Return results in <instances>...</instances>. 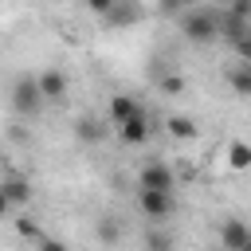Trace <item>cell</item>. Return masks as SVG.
I'll return each mask as SVG.
<instances>
[{
  "mask_svg": "<svg viewBox=\"0 0 251 251\" xmlns=\"http://www.w3.org/2000/svg\"><path fill=\"white\" fill-rule=\"evenodd\" d=\"M98 239H102V243H114V239H118V224H114L110 216L98 220Z\"/></svg>",
  "mask_w": 251,
  "mask_h": 251,
  "instance_id": "2e32d148",
  "label": "cell"
},
{
  "mask_svg": "<svg viewBox=\"0 0 251 251\" xmlns=\"http://www.w3.org/2000/svg\"><path fill=\"white\" fill-rule=\"evenodd\" d=\"M75 133H78L82 141H102V137L110 133V126H102L98 118H78V126H75Z\"/></svg>",
  "mask_w": 251,
  "mask_h": 251,
  "instance_id": "7c38bea8",
  "label": "cell"
},
{
  "mask_svg": "<svg viewBox=\"0 0 251 251\" xmlns=\"http://www.w3.org/2000/svg\"><path fill=\"white\" fill-rule=\"evenodd\" d=\"M137 114H145V110H141V102L133 94H114L110 98V126H122V122H129Z\"/></svg>",
  "mask_w": 251,
  "mask_h": 251,
  "instance_id": "52a82bcc",
  "label": "cell"
},
{
  "mask_svg": "<svg viewBox=\"0 0 251 251\" xmlns=\"http://www.w3.org/2000/svg\"><path fill=\"white\" fill-rule=\"evenodd\" d=\"M161 8H165V12H176V8H180V0H161Z\"/></svg>",
  "mask_w": 251,
  "mask_h": 251,
  "instance_id": "cb8c5ba5",
  "label": "cell"
},
{
  "mask_svg": "<svg viewBox=\"0 0 251 251\" xmlns=\"http://www.w3.org/2000/svg\"><path fill=\"white\" fill-rule=\"evenodd\" d=\"M227 161H231V169H251V145L247 141H231L227 145Z\"/></svg>",
  "mask_w": 251,
  "mask_h": 251,
  "instance_id": "4fadbf2b",
  "label": "cell"
},
{
  "mask_svg": "<svg viewBox=\"0 0 251 251\" xmlns=\"http://www.w3.org/2000/svg\"><path fill=\"white\" fill-rule=\"evenodd\" d=\"M180 31L188 43H216L220 39V12L216 8H184L180 12Z\"/></svg>",
  "mask_w": 251,
  "mask_h": 251,
  "instance_id": "6da1fadb",
  "label": "cell"
},
{
  "mask_svg": "<svg viewBox=\"0 0 251 251\" xmlns=\"http://www.w3.org/2000/svg\"><path fill=\"white\" fill-rule=\"evenodd\" d=\"M137 208L145 212V220L165 224V220L176 212V192H149V188H137Z\"/></svg>",
  "mask_w": 251,
  "mask_h": 251,
  "instance_id": "277c9868",
  "label": "cell"
},
{
  "mask_svg": "<svg viewBox=\"0 0 251 251\" xmlns=\"http://www.w3.org/2000/svg\"><path fill=\"white\" fill-rule=\"evenodd\" d=\"M12 110H16V114H24V118H35V114L43 110V90H39V78L20 75V78L12 82Z\"/></svg>",
  "mask_w": 251,
  "mask_h": 251,
  "instance_id": "7a4b0ae2",
  "label": "cell"
},
{
  "mask_svg": "<svg viewBox=\"0 0 251 251\" xmlns=\"http://www.w3.org/2000/svg\"><path fill=\"white\" fill-rule=\"evenodd\" d=\"M82 4H86V8L94 12V16H106V12H110V8L118 4V0H82Z\"/></svg>",
  "mask_w": 251,
  "mask_h": 251,
  "instance_id": "44dd1931",
  "label": "cell"
},
{
  "mask_svg": "<svg viewBox=\"0 0 251 251\" xmlns=\"http://www.w3.org/2000/svg\"><path fill=\"white\" fill-rule=\"evenodd\" d=\"M169 133L173 137H196V122L192 118H169Z\"/></svg>",
  "mask_w": 251,
  "mask_h": 251,
  "instance_id": "9a60e30c",
  "label": "cell"
},
{
  "mask_svg": "<svg viewBox=\"0 0 251 251\" xmlns=\"http://www.w3.org/2000/svg\"><path fill=\"white\" fill-rule=\"evenodd\" d=\"M137 188H149V192H176V176H173L169 161H161V157L145 161L141 173H137Z\"/></svg>",
  "mask_w": 251,
  "mask_h": 251,
  "instance_id": "3957f363",
  "label": "cell"
},
{
  "mask_svg": "<svg viewBox=\"0 0 251 251\" xmlns=\"http://www.w3.org/2000/svg\"><path fill=\"white\" fill-rule=\"evenodd\" d=\"M243 251H251V243H247V247H243Z\"/></svg>",
  "mask_w": 251,
  "mask_h": 251,
  "instance_id": "d4e9b609",
  "label": "cell"
},
{
  "mask_svg": "<svg viewBox=\"0 0 251 251\" xmlns=\"http://www.w3.org/2000/svg\"><path fill=\"white\" fill-rule=\"evenodd\" d=\"M102 20H106L110 27H126V24H137V20H141V4H137V0H118V4H114V8L102 16Z\"/></svg>",
  "mask_w": 251,
  "mask_h": 251,
  "instance_id": "9c48e42d",
  "label": "cell"
},
{
  "mask_svg": "<svg viewBox=\"0 0 251 251\" xmlns=\"http://www.w3.org/2000/svg\"><path fill=\"white\" fill-rule=\"evenodd\" d=\"M145 251H173V235L149 227V231H145Z\"/></svg>",
  "mask_w": 251,
  "mask_h": 251,
  "instance_id": "5bb4252c",
  "label": "cell"
},
{
  "mask_svg": "<svg viewBox=\"0 0 251 251\" xmlns=\"http://www.w3.org/2000/svg\"><path fill=\"white\" fill-rule=\"evenodd\" d=\"M39 251H67V243H59V239H39Z\"/></svg>",
  "mask_w": 251,
  "mask_h": 251,
  "instance_id": "7402d4cb",
  "label": "cell"
},
{
  "mask_svg": "<svg viewBox=\"0 0 251 251\" xmlns=\"http://www.w3.org/2000/svg\"><path fill=\"white\" fill-rule=\"evenodd\" d=\"M35 78H39L43 102H63V98H67V86H71V82H67V75H63L59 67H47V71H43V75H35Z\"/></svg>",
  "mask_w": 251,
  "mask_h": 251,
  "instance_id": "8992f818",
  "label": "cell"
},
{
  "mask_svg": "<svg viewBox=\"0 0 251 251\" xmlns=\"http://www.w3.org/2000/svg\"><path fill=\"white\" fill-rule=\"evenodd\" d=\"M227 82H231V90L239 94V98H251V63H235V67H227Z\"/></svg>",
  "mask_w": 251,
  "mask_h": 251,
  "instance_id": "30bf717a",
  "label": "cell"
},
{
  "mask_svg": "<svg viewBox=\"0 0 251 251\" xmlns=\"http://www.w3.org/2000/svg\"><path fill=\"white\" fill-rule=\"evenodd\" d=\"M231 47H235V55H239L243 63H251V31H243V35H239Z\"/></svg>",
  "mask_w": 251,
  "mask_h": 251,
  "instance_id": "e0dca14e",
  "label": "cell"
},
{
  "mask_svg": "<svg viewBox=\"0 0 251 251\" xmlns=\"http://www.w3.org/2000/svg\"><path fill=\"white\" fill-rule=\"evenodd\" d=\"M114 133H118L126 145H145V141H149V118H145V114H137V118H129V122L114 126Z\"/></svg>",
  "mask_w": 251,
  "mask_h": 251,
  "instance_id": "ba28073f",
  "label": "cell"
},
{
  "mask_svg": "<svg viewBox=\"0 0 251 251\" xmlns=\"http://www.w3.org/2000/svg\"><path fill=\"white\" fill-rule=\"evenodd\" d=\"M247 243H251V227H247L239 216L220 220V247H224V251H243Z\"/></svg>",
  "mask_w": 251,
  "mask_h": 251,
  "instance_id": "5b68a950",
  "label": "cell"
},
{
  "mask_svg": "<svg viewBox=\"0 0 251 251\" xmlns=\"http://www.w3.org/2000/svg\"><path fill=\"white\" fill-rule=\"evenodd\" d=\"M16 231H20V235H31V239H39V224H35L31 216H24V220H16Z\"/></svg>",
  "mask_w": 251,
  "mask_h": 251,
  "instance_id": "ac0fdd59",
  "label": "cell"
},
{
  "mask_svg": "<svg viewBox=\"0 0 251 251\" xmlns=\"http://www.w3.org/2000/svg\"><path fill=\"white\" fill-rule=\"evenodd\" d=\"M8 208H12V200H8V196H4V188H0V220L8 216Z\"/></svg>",
  "mask_w": 251,
  "mask_h": 251,
  "instance_id": "603a6c76",
  "label": "cell"
},
{
  "mask_svg": "<svg viewBox=\"0 0 251 251\" xmlns=\"http://www.w3.org/2000/svg\"><path fill=\"white\" fill-rule=\"evenodd\" d=\"M161 90H165V94H180V90H184V78L169 75V78H161Z\"/></svg>",
  "mask_w": 251,
  "mask_h": 251,
  "instance_id": "ffe728a7",
  "label": "cell"
},
{
  "mask_svg": "<svg viewBox=\"0 0 251 251\" xmlns=\"http://www.w3.org/2000/svg\"><path fill=\"white\" fill-rule=\"evenodd\" d=\"M231 16H239V20H247L251 24V0H231V8H227Z\"/></svg>",
  "mask_w": 251,
  "mask_h": 251,
  "instance_id": "d6986e66",
  "label": "cell"
},
{
  "mask_svg": "<svg viewBox=\"0 0 251 251\" xmlns=\"http://www.w3.org/2000/svg\"><path fill=\"white\" fill-rule=\"evenodd\" d=\"M0 188H4V196H8L12 204H27V200H31V184H27L24 176H8V180H0Z\"/></svg>",
  "mask_w": 251,
  "mask_h": 251,
  "instance_id": "8fae6325",
  "label": "cell"
}]
</instances>
